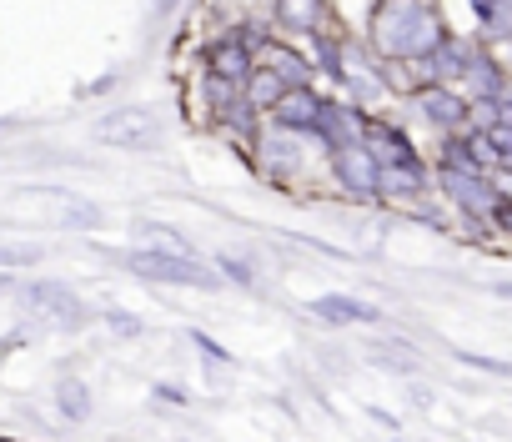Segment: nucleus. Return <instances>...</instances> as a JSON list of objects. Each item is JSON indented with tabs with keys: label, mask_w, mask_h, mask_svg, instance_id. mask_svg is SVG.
<instances>
[{
	"label": "nucleus",
	"mask_w": 512,
	"mask_h": 442,
	"mask_svg": "<svg viewBox=\"0 0 512 442\" xmlns=\"http://www.w3.org/2000/svg\"><path fill=\"white\" fill-rule=\"evenodd\" d=\"M372 41L392 61H427L447 36L437 26V11L427 0H377L372 11Z\"/></svg>",
	"instance_id": "f257e3e1"
},
{
	"label": "nucleus",
	"mask_w": 512,
	"mask_h": 442,
	"mask_svg": "<svg viewBox=\"0 0 512 442\" xmlns=\"http://www.w3.org/2000/svg\"><path fill=\"white\" fill-rule=\"evenodd\" d=\"M121 262H126V272H136L141 282H161V287H201V292L221 287V277H216L211 267H201V262H191V257H171V252H156V247L126 252Z\"/></svg>",
	"instance_id": "f03ea898"
},
{
	"label": "nucleus",
	"mask_w": 512,
	"mask_h": 442,
	"mask_svg": "<svg viewBox=\"0 0 512 442\" xmlns=\"http://www.w3.org/2000/svg\"><path fill=\"white\" fill-rule=\"evenodd\" d=\"M16 297H21V307H26V312H36V317H41V322H51V327L76 332V327H86V322H91L86 302H81L66 282H26V287H16Z\"/></svg>",
	"instance_id": "7ed1b4c3"
},
{
	"label": "nucleus",
	"mask_w": 512,
	"mask_h": 442,
	"mask_svg": "<svg viewBox=\"0 0 512 442\" xmlns=\"http://www.w3.org/2000/svg\"><path fill=\"white\" fill-rule=\"evenodd\" d=\"M156 136H161V126L146 106H121L96 121V141H106V146H151Z\"/></svg>",
	"instance_id": "20e7f679"
},
{
	"label": "nucleus",
	"mask_w": 512,
	"mask_h": 442,
	"mask_svg": "<svg viewBox=\"0 0 512 442\" xmlns=\"http://www.w3.org/2000/svg\"><path fill=\"white\" fill-rule=\"evenodd\" d=\"M332 171H337V181L357 196V201H372L377 196V181H382V166L367 156V146H337L332 151Z\"/></svg>",
	"instance_id": "39448f33"
},
{
	"label": "nucleus",
	"mask_w": 512,
	"mask_h": 442,
	"mask_svg": "<svg viewBox=\"0 0 512 442\" xmlns=\"http://www.w3.org/2000/svg\"><path fill=\"white\" fill-rule=\"evenodd\" d=\"M317 121H322V96H317L312 86H292V91L272 106V126H277V131L302 136V131H317Z\"/></svg>",
	"instance_id": "423d86ee"
},
{
	"label": "nucleus",
	"mask_w": 512,
	"mask_h": 442,
	"mask_svg": "<svg viewBox=\"0 0 512 442\" xmlns=\"http://www.w3.org/2000/svg\"><path fill=\"white\" fill-rule=\"evenodd\" d=\"M362 146H367V156H372L377 166H422V161H417V146H412L402 131H392L387 121H367V126H362Z\"/></svg>",
	"instance_id": "0eeeda50"
},
{
	"label": "nucleus",
	"mask_w": 512,
	"mask_h": 442,
	"mask_svg": "<svg viewBox=\"0 0 512 442\" xmlns=\"http://www.w3.org/2000/svg\"><path fill=\"white\" fill-rule=\"evenodd\" d=\"M442 191H447L457 206H467V211H497V206H502L497 186H492L482 171H447V166H442Z\"/></svg>",
	"instance_id": "6e6552de"
},
{
	"label": "nucleus",
	"mask_w": 512,
	"mask_h": 442,
	"mask_svg": "<svg viewBox=\"0 0 512 442\" xmlns=\"http://www.w3.org/2000/svg\"><path fill=\"white\" fill-rule=\"evenodd\" d=\"M251 41H241V36H221V41H211V76H221V81H231V86H246L251 81Z\"/></svg>",
	"instance_id": "1a4fd4ad"
},
{
	"label": "nucleus",
	"mask_w": 512,
	"mask_h": 442,
	"mask_svg": "<svg viewBox=\"0 0 512 442\" xmlns=\"http://www.w3.org/2000/svg\"><path fill=\"white\" fill-rule=\"evenodd\" d=\"M312 317L327 322V327H367V322H382V312H377L372 302H357V297H342V292L317 297V302H312Z\"/></svg>",
	"instance_id": "9d476101"
},
{
	"label": "nucleus",
	"mask_w": 512,
	"mask_h": 442,
	"mask_svg": "<svg viewBox=\"0 0 512 442\" xmlns=\"http://www.w3.org/2000/svg\"><path fill=\"white\" fill-rule=\"evenodd\" d=\"M256 56H262V71H272L287 91L292 86H307L312 81V66L292 51V46H277V41H262V51H256Z\"/></svg>",
	"instance_id": "9b49d317"
},
{
	"label": "nucleus",
	"mask_w": 512,
	"mask_h": 442,
	"mask_svg": "<svg viewBox=\"0 0 512 442\" xmlns=\"http://www.w3.org/2000/svg\"><path fill=\"white\" fill-rule=\"evenodd\" d=\"M417 106H422V116H427L432 126H442V131L467 126V101H462V96H452L447 86H427V91L417 96Z\"/></svg>",
	"instance_id": "f8f14e48"
},
{
	"label": "nucleus",
	"mask_w": 512,
	"mask_h": 442,
	"mask_svg": "<svg viewBox=\"0 0 512 442\" xmlns=\"http://www.w3.org/2000/svg\"><path fill=\"white\" fill-rule=\"evenodd\" d=\"M462 81H472L477 101H502V96H507V76H502V66H497L487 51H472V56H467Z\"/></svg>",
	"instance_id": "ddd939ff"
},
{
	"label": "nucleus",
	"mask_w": 512,
	"mask_h": 442,
	"mask_svg": "<svg viewBox=\"0 0 512 442\" xmlns=\"http://www.w3.org/2000/svg\"><path fill=\"white\" fill-rule=\"evenodd\" d=\"M51 397H56V412H61L66 422H86V417H91V387H86L81 377H61Z\"/></svg>",
	"instance_id": "4468645a"
},
{
	"label": "nucleus",
	"mask_w": 512,
	"mask_h": 442,
	"mask_svg": "<svg viewBox=\"0 0 512 442\" xmlns=\"http://www.w3.org/2000/svg\"><path fill=\"white\" fill-rule=\"evenodd\" d=\"M287 96V86L272 76V71H251V81L241 86V101H246V111H267L272 116V106Z\"/></svg>",
	"instance_id": "2eb2a0df"
},
{
	"label": "nucleus",
	"mask_w": 512,
	"mask_h": 442,
	"mask_svg": "<svg viewBox=\"0 0 512 442\" xmlns=\"http://www.w3.org/2000/svg\"><path fill=\"white\" fill-rule=\"evenodd\" d=\"M427 186V171L422 166H382V181H377V196H417Z\"/></svg>",
	"instance_id": "dca6fc26"
},
{
	"label": "nucleus",
	"mask_w": 512,
	"mask_h": 442,
	"mask_svg": "<svg viewBox=\"0 0 512 442\" xmlns=\"http://www.w3.org/2000/svg\"><path fill=\"white\" fill-rule=\"evenodd\" d=\"M372 367L377 372H397V377H417V352L412 347H402V342H377L372 352Z\"/></svg>",
	"instance_id": "f3484780"
},
{
	"label": "nucleus",
	"mask_w": 512,
	"mask_h": 442,
	"mask_svg": "<svg viewBox=\"0 0 512 442\" xmlns=\"http://www.w3.org/2000/svg\"><path fill=\"white\" fill-rule=\"evenodd\" d=\"M277 21L292 31H312L322 21V0H277Z\"/></svg>",
	"instance_id": "a211bd4d"
},
{
	"label": "nucleus",
	"mask_w": 512,
	"mask_h": 442,
	"mask_svg": "<svg viewBox=\"0 0 512 442\" xmlns=\"http://www.w3.org/2000/svg\"><path fill=\"white\" fill-rule=\"evenodd\" d=\"M141 237H151L156 242V252H171V257H191L196 262V252H191V242L181 237V232H171V227H161V221H141L136 227Z\"/></svg>",
	"instance_id": "6ab92c4d"
},
{
	"label": "nucleus",
	"mask_w": 512,
	"mask_h": 442,
	"mask_svg": "<svg viewBox=\"0 0 512 442\" xmlns=\"http://www.w3.org/2000/svg\"><path fill=\"white\" fill-rule=\"evenodd\" d=\"M472 372H487V377H512V362H497V357H482V352H457Z\"/></svg>",
	"instance_id": "aec40b11"
},
{
	"label": "nucleus",
	"mask_w": 512,
	"mask_h": 442,
	"mask_svg": "<svg viewBox=\"0 0 512 442\" xmlns=\"http://www.w3.org/2000/svg\"><path fill=\"white\" fill-rule=\"evenodd\" d=\"M216 272H221V277H231L236 287H256V272H251L241 257H221V267H216Z\"/></svg>",
	"instance_id": "412c9836"
},
{
	"label": "nucleus",
	"mask_w": 512,
	"mask_h": 442,
	"mask_svg": "<svg viewBox=\"0 0 512 442\" xmlns=\"http://www.w3.org/2000/svg\"><path fill=\"white\" fill-rule=\"evenodd\" d=\"M106 327H111L116 337H141V322H136L131 312H121V307H111V312H106Z\"/></svg>",
	"instance_id": "4be33fe9"
},
{
	"label": "nucleus",
	"mask_w": 512,
	"mask_h": 442,
	"mask_svg": "<svg viewBox=\"0 0 512 442\" xmlns=\"http://www.w3.org/2000/svg\"><path fill=\"white\" fill-rule=\"evenodd\" d=\"M31 262H36L31 247H6V242H0V267H31Z\"/></svg>",
	"instance_id": "5701e85b"
},
{
	"label": "nucleus",
	"mask_w": 512,
	"mask_h": 442,
	"mask_svg": "<svg viewBox=\"0 0 512 442\" xmlns=\"http://www.w3.org/2000/svg\"><path fill=\"white\" fill-rule=\"evenodd\" d=\"M66 221L71 227H101V211L96 206H66Z\"/></svg>",
	"instance_id": "b1692460"
},
{
	"label": "nucleus",
	"mask_w": 512,
	"mask_h": 442,
	"mask_svg": "<svg viewBox=\"0 0 512 442\" xmlns=\"http://www.w3.org/2000/svg\"><path fill=\"white\" fill-rule=\"evenodd\" d=\"M191 342H196V347H201V352L211 357V367H221V362H231V357H226V352H221V347H216V342H211L206 332H191Z\"/></svg>",
	"instance_id": "393cba45"
},
{
	"label": "nucleus",
	"mask_w": 512,
	"mask_h": 442,
	"mask_svg": "<svg viewBox=\"0 0 512 442\" xmlns=\"http://www.w3.org/2000/svg\"><path fill=\"white\" fill-rule=\"evenodd\" d=\"M151 397H161V402H171V407H186V402H191V397H186L181 387H171V382H156V387H151Z\"/></svg>",
	"instance_id": "a878e982"
},
{
	"label": "nucleus",
	"mask_w": 512,
	"mask_h": 442,
	"mask_svg": "<svg viewBox=\"0 0 512 442\" xmlns=\"http://www.w3.org/2000/svg\"><path fill=\"white\" fill-rule=\"evenodd\" d=\"M497 126H502V131H512V96H502V101H497Z\"/></svg>",
	"instance_id": "bb28decb"
},
{
	"label": "nucleus",
	"mask_w": 512,
	"mask_h": 442,
	"mask_svg": "<svg viewBox=\"0 0 512 442\" xmlns=\"http://www.w3.org/2000/svg\"><path fill=\"white\" fill-rule=\"evenodd\" d=\"M6 292H16V277H11V272H0V297H6Z\"/></svg>",
	"instance_id": "cd10ccee"
},
{
	"label": "nucleus",
	"mask_w": 512,
	"mask_h": 442,
	"mask_svg": "<svg viewBox=\"0 0 512 442\" xmlns=\"http://www.w3.org/2000/svg\"><path fill=\"white\" fill-rule=\"evenodd\" d=\"M151 11H156V16H166V11H176V0H151Z\"/></svg>",
	"instance_id": "c85d7f7f"
},
{
	"label": "nucleus",
	"mask_w": 512,
	"mask_h": 442,
	"mask_svg": "<svg viewBox=\"0 0 512 442\" xmlns=\"http://www.w3.org/2000/svg\"><path fill=\"white\" fill-rule=\"evenodd\" d=\"M497 297H512V287H497Z\"/></svg>",
	"instance_id": "c756f323"
}]
</instances>
